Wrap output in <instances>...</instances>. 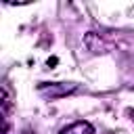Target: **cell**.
<instances>
[{
  "label": "cell",
  "mask_w": 134,
  "mask_h": 134,
  "mask_svg": "<svg viewBox=\"0 0 134 134\" xmlns=\"http://www.w3.org/2000/svg\"><path fill=\"white\" fill-rule=\"evenodd\" d=\"M23 134H34V132H31V130H25V132H23Z\"/></svg>",
  "instance_id": "2"
},
{
  "label": "cell",
  "mask_w": 134,
  "mask_h": 134,
  "mask_svg": "<svg viewBox=\"0 0 134 134\" xmlns=\"http://www.w3.org/2000/svg\"><path fill=\"white\" fill-rule=\"evenodd\" d=\"M61 134H94V128L88 121H73L71 126L63 128Z\"/></svg>",
  "instance_id": "1"
}]
</instances>
